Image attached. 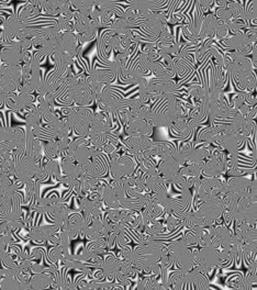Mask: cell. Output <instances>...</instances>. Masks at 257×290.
Segmentation results:
<instances>
[{
  "mask_svg": "<svg viewBox=\"0 0 257 290\" xmlns=\"http://www.w3.org/2000/svg\"><path fill=\"white\" fill-rule=\"evenodd\" d=\"M226 71L234 79L236 86L241 89H245L247 93H253L256 89L254 66L247 58L241 62H234L226 68Z\"/></svg>",
  "mask_w": 257,
  "mask_h": 290,
  "instance_id": "1",
  "label": "cell"
},
{
  "mask_svg": "<svg viewBox=\"0 0 257 290\" xmlns=\"http://www.w3.org/2000/svg\"><path fill=\"white\" fill-rule=\"evenodd\" d=\"M65 86L67 87L68 100L76 102L77 106L88 107L96 99V95L89 87L86 77L74 75L70 81H67Z\"/></svg>",
  "mask_w": 257,
  "mask_h": 290,
  "instance_id": "2",
  "label": "cell"
},
{
  "mask_svg": "<svg viewBox=\"0 0 257 290\" xmlns=\"http://www.w3.org/2000/svg\"><path fill=\"white\" fill-rule=\"evenodd\" d=\"M66 120L74 131L81 136H87L94 112L87 107L75 106L66 111Z\"/></svg>",
  "mask_w": 257,
  "mask_h": 290,
  "instance_id": "3",
  "label": "cell"
},
{
  "mask_svg": "<svg viewBox=\"0 0 257 290\" xmlns=\"http://www.w3.org/2000/svg\"><path fill=\"white\" fill-rule=\"evenodd\" d=\"M202 174L208 177H221L227 170V154L216 146L211 150L210 156L203 162Z\"/></svg>",
  "mask_w": 257,
  "mask_h": 290,
  "instance_id": "4",
  "label": "cell"
},
{
  "mask_svg": "<svg viewBox=\"0 0 257 290\" xmlns=\"http://www.w3.org/2000/svg\"><path fill=\"white\" fill-rule=\"evenodd\" d=\"M195 266L204 274H208L213 268L220 267L219 248L213 246H204L192 251Z\"/></svg>",
  "mask_w": 257,
  "mask_h": 290,
  "instance_id": "5",
  "label": "cell"
},
{
  "mask_svg": "<svg viewBox=\"0 0 257 290\" xmlns=\"http://www.w3.org/2000/svg\"><path fill=\"white\" fill-rule=\"evenodd\" d=\"M167 251L177 268L190 270L195 267L192 251H190L189 247L186 246L180 240L171 242L167 247Z\"/></svg>",
  "mask_w": 257,
  "mask_h": 290,
  "instance_id": "6",
  "label": "cell"
},
{
  "mask_svg": "<svg viewBox=\"0 0 257 290\" xmlns=\"http://www.w3.org/2000/svg\"><path fill=\"white\" fill-rule=\"evenodd\" d=\"M135 160L128 154H119L116 158H110V172L113 178H124L135 172Z\"/></svg>",
  "mask_w": 257,
  "mask_h": 290,
  "instance_id": "7",
  "label": "cell"
},
{
  "mask_svg": "<svg viewBox=\"0 0 257 290\" xmlns=\"http://www.w3.org/2000/svg\"><path fill=\"white\" fill-rule=\"evenodd\" d=\"M167 25V17L163 11H151L142 21L141 27L148 37L155 41L159 32Z\"/></svg>",
  "mask_w": 257,
  "mask_h": 290,
  "instance_id": "8",
  "label": "cell"
},
{
  "mask_svg": "<svg viewBox=\"0 0 257 290\" xmlns=\"http://www.w3.org/2000/svg\"><path fill=\"white\" fill-rule=\"evenodd\" d=\"M82 50L83 48L82 45H79L75 32H61L57 38L54 52L59 51V52L70 55L72 59H75L79 58V55L82 54Z\"/></svg>",
  "mask_w": 257,
  "mask_h": 290,
  "instance_id": "9",
  "label": "cell"
},
{
  "mask_svg": "<svg viewBox=\"0 0 257 290\" xmlns=\"http://www.w3.org/2000/svg\"><path fill=\"white\" fill-rule=\"evenodd\" d=\"M228 192L235 195L238 199L256 198V190L252 189V179L244 176H236L226 180Z\"/></svg>",
  "mask_w": 257,
  "mask_h": 290,
  "instance_id": "10",
  "label": "cell"
},
{
  "mask_svg": "<svg viewBox=\"0 0 257 290\" xmlns=\"http://www.w3.org/2000/svg\"><path fill=\"white\" fill-rule=\"evenodd\" d=\"M112 116L105 111L94 113L87 136L109 135L112 132Z\"/></svg>",
  "mask_w": 257,
  "mask_h": 290,
  "instance_id": "11",
  "label": "cell"
},
{
  "mask_svg": "<svg viewBox=\"0 0 257 290\" xmlns=\"http://www.w3.org/2000/svg\"><path fill=\"white\" fill-rule=\"evenodd\" d=\"M153 140L147 135H133L124 139V147L128 155H134L136 153L145 152L153 144Z\"/></svg>",
  "mask_w": 257,
  "mask_h": 290,
  "instance_id": "12",
  "label": "cell"
},
{
  "mask_svg": "<svg viewBox=\"0 0 257 290\" xmlns=\"http://www.w3.org/2000/svg\"><path fill=\"white\" fill-rule=\"evenodd\" d=\"M61 230L59 225L49 224V225H36L31 226L30 231L28 233V238L33 242H48L51 236Z\"/></svg>",
  "mask_w": 257,
  "mask_h": 290,
  "instance_id": "13",
  "label": "cell"
},
{
  "mask_svg": "<svg viewBox=\"0 0 257 290\" xmlns=\"http://www.w3.org/2000/svg\"><path fill=\"white\" fill-rule=\"evenodd\" d=\"M246 140V136L239 133L221 134L218 142H216V146H219L222 150H225L227 153H230L241 149Z\"/></svg>",
  "mask_w": 257,
  "mask_h": 290,
  "instance_id": "14",
  "label": "cell"
},
{
  "mask_svg": "<svg viewBox=\"0 0 257 290\" xmlns=\"http://www.w3.org/2000/svg\"><path fill=\"white\" fill-rule=\"evenodd\" d=\"M61 202H63V200L59 195L52 193L48 197L36 199V202L32 206V210L40 214H50Z\"/></svg>",
  "mask_w": 257,
  "mask_h": 290,
  "instance_id": "15",
  "label": "cell"
},
{
  "mask_svg": "<svg viewBox=\"0 0 257 290\" xmlns=\"http://www.w3.org/2000/svg\"><path fill=\"white\" fill-rule=\"evenodd\" d=\"M7 105L11 110L15 111H22L31 108L34 101V97L32 94H10L7 98Z\"/></svg>",
  "mask_w": 257,
  "mask_h": 290,
  "instance_id": "16",
  "label": "cell"
},
{
  "mask_svg": "<svg viewBox=\"0 0 257 290\" xmlns=\"http://www.w3.org/2000/svg\"><path fill=\"white\" fill-rule=\"evenodd\" d=\"M22 53H24V51H21L18 48L16 41H13L8 47L2 50L0 59L5 62L6 65H20L22 62Z\"/></svg>",
  "mask_w": 257,
  "mask_h": 290,
  "instance_id": "17",
  "label": "cell"
},
{
  "mask_svg": "<svg viewBox=\"0 0 257 290\" xmlns=\"http://www.w3.org/2000/svg\"><path fill=\"white\" fill-rule=\"evenodd\" d=\"M216 24H218V19L215 18L214 14H208L203 16L198 37L200 41L203 42L204 40H210L214 37Z\"/></svg>",
  "mask_w": 257,
  "mask_h": 290,
  "instance_id": "18",
  "label": "cell"
},
{
  "mask_svg": "<svg viewBox=\"0 0 257 290\" xmlns=\"http://www.w3.org/2000/svg\"><path fill=\"white\" fill-rule=\"evenodd\" d=\"M153 132V127L150 123L142 119H133L125 126V133L128 136L133 135H147L150 136Z\"/></svg>",
  "mask_w": 257,
  "mask_h": 290,
  "instance_id": "19",
  "label": "cell"
},
{
  "mask_svg": "<svg viewBox=\"0 0 257 290\" xmlns=\"http://www.w3.org/2000/svg\"><path fill=\"white\" fill-rule=\"evenodd\" d=\"M221 42L226 49H228L230 51H238L239 49H242L246 43L248 42L253 43L252 41H249L247 33L244 31L238 32L236 34H233V36L231 37H227ZM253 44H256V43H253Z\"/></svg>",
  "mask_w": 257,
  "mask_h": 290,
  "instance_id": "20",
  "label": "cell"
},
{
  "mask_svg": "<svg viewBox=\"0 0 257 290\" xmlns=\"http://www.w3.org/2000/svg\"><path fill=\"white\" fill-rule=\"evenodd\" d=\"M53 274H56V272L49 271L48 269L43 272H40V274H34V276L31 277L30 279V288L45 289L49 286H53Z\"/></svg>",
  "mask_w": 257,
  "mask_h": 290,
  "instance_id": "21",
  "label": "cell"
},
{
  "mask_svg": "<svg viewBox=\"0 0 257 290\" xmlns=\"http://www.w3.org/2000/svg\"><path fill=\"white\" fill-rule=\"evenodd\" d=\"M49 215L51 217V219L53 220V223L59 225L60 229H62L68 221V219H70L71 210L67 207L66 203L61 202Z\"/></svg>",
  "mask_w": 257,
  "mask_h": 290,
  "instance_id": "22",
  "label": "cell"
},
{
  "mask_svg": "<svg viewBox=\"0 0 257 290\" xmlns=\"http://www.w3.org/2000/svg\"><path fill=\"white\" fill-rule=\"evenodd\" d=\"M146 189L145 192H158L162 190H167V183L161 175L147 176L144 174Z\"/></svg>",
  "mask_w": 257,
  "mask_h": 290,
  "instance_id": "23",
  "label": "cell"
},
{
  "mask_svg": "<svg viewBox=\"0 0 257 290\" xmlns=\"http://www.w3.org/2000/svg\"><path fill=\"white\" fill-rule=\"evenodd\" d=\"M53 61L55 64V70L61 73H66L72 70V65L74 64V59L66 53L55 51L53 52Z\"/></svg>",
  "mask_w": 257,
  "mask_h": 290,
  "instance_id": "24",
  "label": "cell"
},
{
  "mask_svg": "<svg viewBox=\"0 0 257 290\" xmlns=\"http://www.w3.org/2000/svg\"><path fill=\"white\" fill-rule=\"evenodd\" d=\"M101 269L102 272H104V276L108 277L109 279L116 278L120 272V259L113 256L107 257L102 261Z\"/></svg>",
  "mask_w": 257,
  "mask_h": 290,
  "instance_id": "25",
  "label": "cell"
},
{
  "mask_svg": "<svg viewBox=\"0 0 257 290\" xmlns=\"http://www.w3.org/2000/svg\"><path fill=\"white\" fill-rule=\"evenodd\" d=\"M41 6H40V2H30L28 5H25L20 13L18 14L19 19L24 22H28L30 19L38 17L41 14Z\"/></svg>",
  "mask_w": 257,
  "mask_h": 290,
  "instance_id": "26",
  "label": "cell"
},
{
  "mask_svg": "<svg viewBox=\"0 0 257 290\" xmlns=\"http://www.w3.org/2000/svg\"><path fill=\"white\" fill-rule=\"evenodd\" d=\"M131 5L129 7L139 13H148V11H155L158 7H161L163 2H154V0H134L129 2Z\"/></svg>",
  "mask_w": 257,
  "mask_h": 290,
  "instance_id": "27",
  "label": "cell"
},
{
  "mask_svg": "<svg viewBox=\"0 0 257 290\" xmlns=\"http://www.w3.org/2000/svg\"><path fill=\"white\" fill-rule=\"evenodd\" d=\"M53 106L52 104H50V102L45 101L44 99L40 101V105L38 107V110L40 112V115H41V118L43 120L50 123V122H53L55 121L56 119H59L60 117L56 115V112L53 110Z\"/></svg>",
  "mask_w": 257,
  "mask_h": 290,
  "instance_id": "28",
  "label": "cell"
},
{
  "mask_svg": "<svg viewBox=\"0 0 257 290\" xmlns=\"http://www.w3.org/2000/svg\"><path fill=\"white\" fill-rule=\"evenodd\" d=\"M226 285L234 289H242V290H248L254 288L253 287L254 285L249 281L248 278L246 276L244 277L242 274L231 276L226 280Z\"/></svg>",
  "mask_w": 257,
  "mask_h": 290,
  "instance_id": "29",
  "label": "cell"
},
{
  "mask_svg": "<svg viewBox=\"0 0 257 290\" xmlns=\"http://www.w3.org/2000/svg\"><path fill=\"white\" fill-rule=\"evenodd\" d=\"M203 232L204 230H200V229H188V231L180 238V241L188 247L197 246L199 244L200 237H201V235L203 234Z\"/></svg>",
  "mask_w": 257,
  "mask_h": 290,
  "instance_id": "30",
  "label": "cell"
},
{
  "mask_svg": "<svg viewBox=\"0 0 257 290\" xmlns=\"http://www.w3.org/2000/svg\"><path fill=\"white\" fill-rule=\"evenodd\" d=\"M233 109L237 110L239 107L243 105H249V106H256V98L252 93H238L237 95L234 96L233 98Z\"/></svg>",
  "mask_w": 257,
  "mask_h": 290,
  "instance_id": "31",
  "label": "cell"
},
{
  "mask_svg": "<svg viewBox=\"0 0 257 290\" xmlns=\"http://www.w3.org/2000/svg\"><path fill=\"white\" fill-rule=\"evenodd\" d=\"M43 154L47 160H56L61 155L57 140L47 141V143L43 145Z\"/></svg>",
  "mask_w": 257,
  "mask_h": 290,
  "instance_id": "32",
  "label": "cell"
},
{
  "mask_svg": "<svg viewBox=\"0 0 257 290\" xmlns=\"http://www.w3.org/2000/svg\"><path fill=\"white\" fill-rule=\"evenodd\" d=\"M43 166L45 168V172L48 173L50 177H53L56 180H60L62 177V169L61 164L56 160H48L47 163H43Z\"/></svg>",
  "mask_w": 257,
  "mask_h": 290,
  "instance_id": "33",
  "label": "cell"
},
{
  "mask_svg": "<svg viewBox=\"0 0 257 290\" xmlns=\"http://www.w3.org/2000/svg\"><path fill=\"white\" fill-rule=\"evenodd\" d=\"M201 166L197 164H187L181 166L179 169V173L182 177L189 178V177H198V176L202 175Z\"/></svg>",
  "mask_w": 257,
  "mask_h": 290,
  "instance_id": "34",
  "label": "cell"
},
{
  "mask_svg": "<svg viewBox=\"0 0 257 290\" xmlns=\"http://www.w3.org/2000/svg\"><path fill=\"white\" fill-rule=\"evenodd\" d=\"M41 115L38 110L37 107H31V110H29L28 115H27V127L31 128V129H37L42 127L41 126Z\"/></svg>",
  "mask_w": 257,
  "mask_h": 290,
  "instance_id": "35",
  "label": "cell"
},
{
  "mask_svg": "<svg viewBox=\"0 0 257 290\" xmlns=\"http://www.w3.org/2000/svg\"><path fill=\"white\" fill-rule=\"evenodd\" d=\"M165 232V226L163 225L162 222H159L158 220L153 221V222L145 227L144 233L148 235H153V236H159L161 234H164Z\"/></svg>",
  "mask_w": 257,
  "mask_h": 290,
  "instance_id": "36",
  "label": "cell"
},
{
  "mask_svg": "<svg viewBox=\"0 0 257 290\" xmlns=\"http://www.w3.org/2000/svg\"><path fill=\"white\" fill-rule=\"evenodd\" d=\"M0 288L3 289H21V282L17 277H4L0 281Z\"/></svg>",
  "mask_w": 257,
  "mask_h": 290,
  "instance_id": "37",
  "label": "cell"
},
{
  "mask_svg": "<svg viewBox=\"0 0 257 290\" xmlns=\"http://www.w3.org/2000/svg\"><path fill=\"white\" fill-rule=\"evenodd\" d=\"M59 245L62 247L63 252L64 254H68L71 253L70 252V247H71V235L70 233L65 230H62L60 233V236H59Z\"/></svg>",
  "mask_w": 257,
  "mask_h": 290,
  "instance_id": "38",
  "label": "cell"
},
{
  "mask_svg": "<svg viewBox=\"0 0 257 290\" xmlns=\"http://www.w3.org/2000/svg\"><path fill=\"white\" fill-rule=\"evenodd\" d=\"M228 21L218 20V24H216L215 34H216V38H218L220 41H223L224 39L228 37V34H230V31H228Z\"/></svg>",
  "mask_w": 257,
  "mask_h": 290,
  "instance_id": "39",
  "label": "cell"
},
{
  "mask_svg": "<svg viewBox=\"0 0 257 290\" xmlns=\"http://www.w3.org/2000/svg\"><path fill=\"white\" fill-rule=\"evenodd\" d=\"M225 7L231 13L232 19H241V16L244 11L241 4L237 3V2H227L225 5Z\"/></svg>",
  "mask_w": 257,
  "mask_h": 290,
  "instance_id": "40",
  "label": "cell"
},
{
  "mask_svg": "<svg viewBox=\"0 0 257 290\" xmlns=\"http://www.w3.org/2000/svg\"><path fill=\"white\" fill-rule=\"evenodd\" d=\"M156 277L157 276L151 275V276H148V277L142 278V279L138 283H136L135 289H138V290H140V289H142V290H152L153 285L157 281Z\"/></svg>",
  "mask_w": 257,
  "mask_h": 290,
  "instance_id": "41",
  "label": "cell"
},
{
  "mask_svg": "<svg viewBox=\"0 0 257 290\" xmlns=\"http://www.w3.org/2000/svg\"><path fill=\"white\" fill-rule=\"evenodd\" d=\"M106 47L108 48V50H114L118 52V49H119V43H120V37L116 36V34H113L109 31V33L106 36Z\"/></svg>",
  "mask_w": 257,
  "mask_h": 290,
  "instance_id": "42",
  "label": "cell"
},
{
  "mask_svg": "<svg viewBox=\"0 0 257 290\" xmlns=\"http://www.w3.org/2000/svg\"><path fill=\"white\" fill-rule=\"evenodd\" d=\"M165 224H166V227H167L168 231L173 232L176 229H178V227L182 224V221L179 218H177L176 215H174V214H167L166 221H165Z\"/></svg>",
  "mask_w": 257,
  "mask_h": 290,
  "instance_id": "43",
  "label": "cell"
},
{
  "mask_svg": "<svg viewBox=\"0 0 257 290\" xmlns=\"http://www.w3.org/2000/svg\"><path fill=\"white\" fill-rule=\"evenodd\" d=\"M15 133V128H8V127H0V142L2 143H7L13 139Z\"/></svg>",
  "mask_w": 257,
  "mask_h": 290,
  "instance_id": "44",
  "label": "cell"
},
{
  "mask_svg": "<svg viewBox=\"0 0 257 290\" xmlns=\"http://www.w3.org/2000/svg\"><path fill=\"white\" fill-rule=\"evenodd\" d=\"M107 219L111 222H121L122 212L120 209H106Z\"/></svg>",
  "mask_w": 257,
  "mask_h": 290,
  "instance_id": "45",
  "label": "cell"
},
{
  "mask_svg": "<svg viewBox=\"0 0 257 290\" xmlns=\"http://www.w3.org/2000/svg\"><path fill=\"white\" fill-rule=\"evenodd\" d=\"M215 18L218 20L221 21H228V20H232V16L231 13L228 11V9L226 7H219L215 11Z\"/></svg>",
  "mask_w": 257,
  "mask_h": 290,
  "instance_id": "46",
  "label": "cell"
},
{
  "mask_svg": "<svg viewBox=\"0 0 257 290\" xmlns=\"http://www.w3.org/2000/svg\"><path fill=\"white\" fill-rule=\"evenodd\" d=\"M63 254H64V252H63L62 247L59 245V244H56V245H54V247L51 248V252H50L51 260L57 261V260L62 258Z\"/></svg>",
  "mask_w": 257,
  "mask_h": 290,
  "instance_id": "47",
  "label": "cell"
},
{
  "mask_svg": "<svg viewBox=\"0 0 257 290\" xmlns=\"http://www.w3.org/2000/svg\"><path fill=\"white\" fill-rule=\"evenodd\" d=\"M16 44L18 45V48L21 51H29L31 48H33L32 40L31 39H21V40H16Z\"/></svg>",
  "mask_w": 257,
  "mask_h": 290,
  "instance_id": "48",
  "label": "cell"
},
{
  "mask_svg": "<svg viewBox=\"0 0 257 290\" xmlns=\"http://www.w3.org/2000/svg\"><path fill=\"white\" fill-rule=\"evenodd\" d=\"M213 2H197V8L201 11L202 14L209 13V10L212 7Z\"/></svg>",
  "mask_w": 257,
  "mask_h": 290,
  "instance_id": "49",
  "label": "cell"
},
{
  "mask_svg": "<svg viewBox=\"0 0 257 290\" xmlns=\"http://www.w3.org/2000/svg\"><path fill=\"white\" fill-rule=\"evenodd\" d=\"M3 264L5 265V267H13L17 264V261L13 258V256H11L10 254L7 253L3 258Z\"/></svg>",
  "mask_w": 257,
  "mask_h": 290,
  "instance_id": "50",
  "label": "cell"
},
{
  "mask_svg": "<svg viewBox=\"0 0 257 290\" xmlns=\"http://www.w3.org/2000/svg\"><path fill=\"white\" fill-rule=\"evenodd\" d=\"M116 145L110 143V142H107V143L102 146V151H104L105 154H112V153L116 152Z\"/></svg>",
  "mask_w": 257,
  "mask_h": 290,
  "instance_id": "51",
  "label": "cell"
},
{
  "mask_svg": "<svg viewBox=\"0 0 257 290\" xmlns=\"http://www.w3.org/2000/svg\"><path fill=\"white\" fill-rule=\"evenodd\" d=\"M47 269L44 268V266L42 265H40V264H32L31 266V272H33V274H40V272H43L45 271Z\"/></svg>",
  "mask_w": 257,
  "mask_h": 290,
  "instance_id": "52",
  "label": "cell"
},
{
  "mask_svg": "<svg viewBox=\"0 0 257 290\" xmlns=\"http://www.w3.org/2000/svg\"><path fill=\"white\" fill-rule=\"evenodd\" d=\"M9 95H10V94H6V93H4V92H0V107H2V106L4 105V101L7 100Z\"/></svg>",
  "mask_w": 257,
  "mask_h": 290,
  "instance_id": "53",
  "label": "cell"
}]
</instances>
